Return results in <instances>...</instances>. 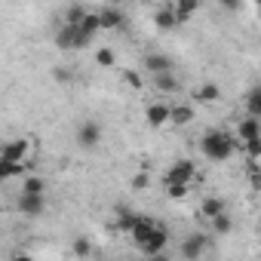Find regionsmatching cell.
Segmentation results:
<instances>
[{"instance_id":"14","label":"cell","mask_w":261,"mask_h":261,"mask_svg":"<svg viewBox=\"0 0 261 261\" xmlns=\"http://www.w3.org/2000/svg\"><path fill=\"white\" fill-rule=\"evenodd\" d=\"M145 68L151 74H163V71H172V62L163 56V53H148L145 56Z\"/></svg>"},{"instance_id":"12","label":"cell","mask_w":261,"mask_h":261,"mask_svg":"<svg viewBox=\"0 0 261 261\" xmlns=\"http://www.w3.org/2000/svg\"><path fill=\"white\" fill-rule=\"evenodd\" d=\"M169 123H172V126H188V123H194V108H191V105H169Z\"/></svg>"},{"instance_id":"24","label":"cell","mask_w":261,"mask_h":261,"mask_svg":"<svg viewBox=\"0 0 261 261\" xmlns=\"http://www.w3.org/2000/svg\"><path fill=\"white\" fill-rule=\"evenodd\" d=\"M86 16V7L83 4H71L65 10V25H80V19Z\"/></svg>"},{"instance_id":"30","label":"cell","mask_w":261,"mask_h":261,"mask_svg":"<svg viewBox=\"0 0 261 261\" xmlns=\"http://www.w3.org/2000/svg\"><path fill=\"white\" fill-rule=\"evenodd\" d=\"M224 10H240V0H218Z\"/></svg>"},{"instance_id":"13","label":"cell","mask_w":261,"mask_h":261,"mask_svg":"<svg viewBox=\"0 0 261 261\" xmlns=\"http://www.w3.org/2000/svg\"><path fill=\"white\" fill-rule=\"evenodd\" d=\"M197 10H200V0H175V4H172V13H175L178 25H181V22H188Z\"/></svg>"},{"instance_id":"28","label":"cell","mask_w":261,"mask_h":261,"mask_svg":"<svg viewBox=\"0 0 261 261\" xmlns=\"http://www.w3.org/2000/svg\"><path fill=\"white\" fill-rule=\"evenodd\" d=\"M148 185H151L148 172H139V175H133V188H136V191H148Z\"/></svg>"},{"instance_id":"4","label":"cell","mask_w":261,"mask_h":261,"mask_svg":"<svg viewBox=\"0 0 261 261\" xmlns=\"http://www.w3.org/2000/svg\"><path fill=\"white\" fill-rule=\"evenodd\" d=\"M77 145L83 148V151H92V148H98L101 145V126L95 123V120H83L80 126H77Z\"/></svg>"},{"instance_id":"27","label":"cell","mask_w":261,"mask_h":261,"mask_svg":"<svg viewBox=\"0 0 261 261\" xmlns=\"http://www.w3.org/2000/svg\"><path fill=\"white\" fill-rule=\"evenodd\" d=\"M123 83H126L129 89H142V74H139V71H129V68H126V71H123Z\"/></svg>"},{"instance_id":"29","label":"cell","mask_w":261,"mask_h":261,"mask_svg":"<svg viewBox=\"0 0 261 261\" xmlns=\"http://www.w3.org/2000/svg\"><path fill=\"white\" fill-rule=\"evenodd\" d=\"M53 77H56L59 83H71V80H74V74H71L68 68H56V71H53Z\"/></svg>"},{"instance_id":"6","label":"cell","mask_w":261,"mask_h":261,"mask_svg":"<svg viewBox=\"0 0 261 261\" xmlns=\"http://www.w3.org/2000/svg\"><path fill=\"white\" fill-rule=\"evenodd\" d=\"M19 212L25 218H40L46 212V197L43 194H19Z\"/></svg>"},{"instance_id":"5","label":"cell","mask_w":261,"mask_h":261,"mask_svg":"<svg viewBox=\"0 0 261 261\" xmlns=\"http://www.w3.org/2000/svg\"><path fill=\"white\" fill-rule=\"evenodd\" d=\"M194 178H197V163L194 160H175L172 166H169V172H166V185L169 181H185V185H194Z\"/></svg>"},{"instance_id":"9","label":"cell","mask_w":261,"mask_h":261,"mask_svg":"<svg viewBox=\"0 0 261 261\" xmlns=\"http://www.w3.org/2000/svg\"><path fill=\"white\" fill-rule=\"evenodd\" d=\"M233 139H237V145H246V142H252V139H258V117H243L240 123H237V133H233Z\"/></svg>"},{"instance_id":"17","label":"cell","mask_w":261,"mask_h":261,"mask_svg":"<svg viewBox=\"0 0 261 261\" xmlns=\"http://www.w3.org/2000/svg\"><path fill=\"white\" fill-rule=\"evenodd\" d=\"M209 224H212V237H224V233H230V227H233V221H230L227 209H224V212H218V215H212V218H209Z\"/></svg>"},{"instance_id":"3","label":"cell","mask_w":261,"mask_h":261,"mask_svg":"<svg viewBox=\"0 0 261 261\" xmlns=\"http://www.w3.org/2000/svg\"><path fill=\"white\" fill-rule=\"evenodd\" d=\"M166 243H169V230H166L163 224H154V230H151L142 243H136V246H139L142 255H160V252L166 249Z\"/></svg>"},{"instance_id":"22","label":"cell","mask_w":261,"mask_h":261,"mask_svg":"<svg viewBox=\"0 0 261 261\" xmlns=\"http://www.w3.org/2000/svg\"><path fill=\"white\" fill-rule=\"evenodd\" d=\"M46 191V178L43 175H28L22 181V194H43Z\"/></svg>"},{"instance_id":"21","label":"cell","mask_w":261,"mask_h":261,"mask_svg":"<svg viewBox=\"0 0 261 261\" xmlns=\"http://www.w3.org/2000/svg\"><path fill=\"white\" fill-rule=\"evenodd\" d=\"M246 114L249 117H258L261 114V89L258 86H252L249 95H246Z\"/></svg>"},{"instance_id":"8","label":"cell","mask_w":261,"mask_h":261,"mask_svg":"<svg viewBox=\"0 0 261 261\" xmlns=\"http://www.w3.org/2000/svg\"><path fill=\"white\" fill-rule=\"evenodd\" d=\"M145 120H148L151 129L169 126V105H166V101H151V105L145 108Z\"/></svg>"},{"instance_id":"11","label":"cell","mask_w":261,"mask_h":261,"mask_svg":"<svg viewBox=\"0 0 261 261\" xmlns=\"http://www.w3.org/2000/svg\"><path fill=\"white\" fill-rule=\"evenodd\" d=\"M98 22H101V31H117V28H123V13L114 7H105V10H98Z\"/></svg>"},{"instance_id":"23","label":"cell","mask_w":261,"mask_h":261,"mask_svg":"<svg viewBox=\"0 0 261 261\" xmlns=\"http://www.w3.org/2000/svg\"><path fill=\"white\" fill-rule=\"evenodd\" d=\"M95 65H98V68H114V65H117V53H114L111 46H101V49L95 53Z\"/></svg>"},{"instance_id":"10","label":"cell","mask_w":261,"mask_h":261,"mask_svg":"<svg viewBox=\"0 0 261 261\" xmlns=\"http://www.w3.org/2000/svg\"><path fill=\"white\" fill-rule=\"evenodd\" d=\"M206 246H209V237H206V233H194V237H188V240L181 243V255H185V258H200V255L206 252Z\"/></svg>"},{"instance_id":"7","label":"cell","mask_w":261,"mask_h":261,"mask_svg":"<svg viewBox=\"0 0 261 261\" xmlns=\"http://www.w3.org/2000/svg\"><path fill=\"white\" fill-rule=\"evenodd\" d=\"M56 46L62 53H71V49H83V40H80V28L77 25H62L56 31Z\"/></svg>"},{"instance_id":"1","label":"cell","mask_w":261,"mask_h":261,"mask_svg":"<svg viewBox=\"0 0 261 261\" xmlns=\"http://www.w3.org/2000/svg\"><path fill=\"white\" fill-rule=\"evenodd\" d=\"M200 151H203L206 160H212V163H224V160L233 157V151H237V139H233V133H227V129H209V133L200 139Z\"/></svg>"},{"instance_id":"20","label":"cell","mask_w":261,"mask_h":261,"mask_svg":"<svg viewBox=\"0 0 261 261\" xmlns=\"http://www.w3.org/2000/svg\"><path fill=\"white\" fill-rule=\"evenodd\" d=\"M77 28H80L83 34H89V37H95V34L101 31V22H98V13H89V10H86V16L80 19V25H77Z\"/></svg>"},{"instance_id":"19","label":"cell","mask_w":261,"mask_h":261,"mask_svg":"<svg viewBox=\"0 0 261 261\" xmlns=\"http://www.w3.org/2000/svg\"><path fill=\"white\" fill-rule=\"evenodd\" d=\"M154 86L160 92H178V80L172 71H163V74H154Z\"/></svg>"},{"instance_id":"25","label":"cell","mask_w":261,"mask_h":261,"mask_svg":"<svg viewBox=\"0 0 261 261\" xmlns=\"http://www.w3.org/2000/svg\"><path fill=\"white\" fill-rule=\"evenodd\" d=\"M166 194H169V200H185V197L191 194V185H185V181H169V185H166Z\"/></svg>"},{"instance_id":"16","label":"cell","mask_w":261,"mask_h":261,"mask_svg":"<svg viewBox=\"0 0 261 261\" xmlns=\"http://www.w3.org/2000/svg\"><path fill=\"white\" fill-rule=\"evenodd\" d=\"M154 25H157L160 31H172V28H178V19H175L172 7H163V10H157V16H154Z\"/></svg>"},{"instance_id":"26","label":"cell","mask_w":261,"mask_h":261,"mask_svg":"<svg viewBox=\"0 0 261 261\" xmlns=\"http://www.w3.org/2000/svg\"><path fill=\"white\" fill-rule=\"evenodd\" d=\"M74 255H80V258L92 255V243H89V237H77V240H74Z\"/></svg>"},{"instance_id":"15","label":"cell","mask_w":261,"mask_h":261,"mask_svg":"<svg viewBox=\"0 0 261 261\" xmlns=\"http://www.w3.org/2000/svg\"><path fill=\"white\" fill-rule=\"evenodd\" d=\"M194 98H197V101L212 105V101H218V98H221V86H218V83H200V86L194 89Z\"/></svg>"},{"instance_id":"18","label":"cell","mask_w":261,"mask_h":261,"mask_svg":"<svg viewBox=\"0 0 261 261\" xmlns=\"http://www.w3.org/2000/svg\"><path fill=\"white\" fill-rule=\"evenodd\" d=\"M224 209H227V206H224V200H221V197H206V200L200 203V215H203L206 221H209L212 215H218V212H224Z\"/></svg>"},{"instance_id":"2","label":"cell","mask_w":261,"mask_h":261,"mask_svg":"<svg viewBox=\"0 0 261 261\" xmlns=\"http://www.w3.org/2000/svg\"><path fill=\"white\" fill-rule=\"evenodd\" d=\"M31 157V139L22 136V139H10L0 145V160H7V163H28Z\"/></svg>"}]
</instances>
